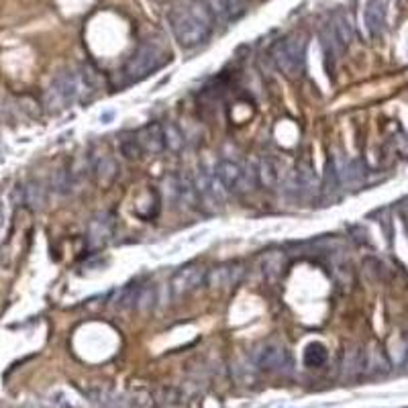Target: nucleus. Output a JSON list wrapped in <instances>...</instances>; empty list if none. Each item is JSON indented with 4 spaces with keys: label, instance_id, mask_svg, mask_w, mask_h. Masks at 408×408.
<instances>
[{
    "label": "nucleus",
    "instance_id": "f257e3e1",
    "mask_svg": "<svg viewBox=\"0 0 408 408\" xmlns=\"http://www.w3.org/2000/svg\"><path fill=\"white\" fill-rule=\"evenodd\" d=\"M96 90L98 80L92 69H64L47 86L43 102L49 113H60L73 102H86Z\"/></svg>",
    "mask_w": 408,
    "mask_h": 408
},
{
    "label": "nucleus",
    "instance_id": "f03ea898",
    "mask_svg": "<svg viewBox=\"0 0 408 408\" xmlns=\"http://www.w3.org/2000/svg\"><path fill=\"white\" fill-rule=\"evenodd\" d=\"M172 31L182 47H199L208 41L214 29V14L206 0H188L170 14Z\"/></svg>",
    "mask_w": 408,
    "mask_h": 408
},
{
    "label": "nucleus",
    "instance_id": "7ed1b4c3",
    "mask_svg": "<svg viewBox=\"0 0 408 408\" xmlns=\"http://www.w3.org/2000/svg\"><path fill=\"white\" fill-rule=\"evenodd\" d=\"M306 49H308V37L302 31H294L282 39H277L270 49L272 62L288 78H296L302 73L306 64Z\"/></svg>",
    "mask_w": 408,
    "mask_h": 408
},
{
    "label": "nucleus",
    "instance_id": "20e7f679",
    "mask_svg": "<svg viewBox=\"0 0 408 408\" xmlns=\"http://www.w3.org/2000/svg\"><path fill=\"white\" fill-rule=\"evenodd\" d=\"M212 174L225 188V192H249L258 178L256 163H241L229 157L218 159Z\"/></svg>",
    "mask_w": 408,
    "mask_h": 408
},
{
    "label": "nucleus",
    "instance_id": "39448f33",
    "mask_svg": "<svg viewBox=\"0 0 408 408\" xmlns=\"http://www.w3.org/2000/svg\"><path fill=\"white\" fill-rule=\"evenodd\" d=\"M168 64V54L157 43H143L123 68V82L133 84Z\"/></svg>",
    "mask_w": 408,
    "mask_h": 408
},
{
    "label": "nucleus",
    "instance_id": "423d86ee",
    "mask_svg": "<svg viewBox=\"0 0 408 408\" xmlns=\"http://www.w3.org/2000/svg\"><path fill=\"white\" fill-rule=\"evenodd\" d=\"M249 359L253 361V365L260 370V372H273V374H280V372H288L292 370V355L290 351L277 343V341H262L258 343L251 353H249Z\"/></svg>",
    "mask_w": 408,
    "mask_h": 408
},
{
    "label": "nucleus",
    "instance_id": "0eeeda50",
    "mask_svg": "<svg viewBox=\"0 0 408 408\" xmlns=\"http://www.w3.org/2000/svg\"><path fill=\"white\" fill-rule=\"evenodd\" d=\"M192 182H194V190H196L199 204H203L208 212H216V210L223 208V203H225V188L218 184V180L214 178L212 172L201 170V172L192 178Z\"/></svg>",
    "mask_w": 408,
    "mask_h": 408
},
{
    "label": "nucleus",
    "instance_id": "6e6552de",
    "mask_svg": "<svg viewBox=\"0 0 408 408\" xmlns=\"http://www.w3.org/2000/svg\"><path fill=\"white\" fill-rule=\"evenodd\" d=\"M204 280H206V270L199 264H188V266L180 268L170 280L172 296L174 298H184V296L192 294L194 290H199L203 286Z\"/></svg>",
    "mask_w": 408,
    "mask_h": 408
},
{
    "label": "nucleus",
    "instance_id": "1a4fd4ad",
    "mask_svg": "<svg viewBox=\"0 0 408 408\" xmlns=\"http://www.w3.org/2000/svg\"><path fill=\"white\" fill-rule=\"evenodd\" d=\"M245 277V268L239 262H227L206 272L204 284L212 290H229L235 288Z\"/></svg>",
    "mask_w": 408,
    "mask_h": 408
},
{
    "label": "nucleus",
    "instance_id": "9d476101",
    "mask_svg": "<svg viewBox=\"0 0 408 408\" xmlns=\"http://www.w3.org/2000/svg\"><path fill=\"white\" fill-rule=\"evenodd\" d=\"M113 235H115V220L109 212H98L90 218L86 239H88V245L92 249L104 247L113 239Z\"/></svg>",
    "mask_w": 408,
    "mask_h": 408
},
{
    "label": "nucleus",
    "instance_id": "9b49d317",
    "mask_svg": "<svg viewBox=\"0 0 408 408\" xmlns=\"http://www.w3.org/2000/svg\"><path fill=\"white\" fill-rule=\"evenodd\" d=\"M135 139L143 155H157L166 149L163 125H159V123H149V125L141 127L135 133Z\"/></svg>",
    "mask_w": 408,
    "mask_h": 408
},
{
    "label": "nucleus",
    "instance_id": "f8f14e48",
    "mask_svg": "<svg viewBox=\"0 0 408 408\" xmlns=\"http://www.w3.org/2000/svg\"><path fill=\"white\" fill-rule=\"evenodd\" d=\"M260 266H262V272L266 275V280L270 284H275L284 277L286 268H288V256L284 251H268L262 256L260 260Z\"/></svg>",
    "mask_w": 408,
    "mask_h": 408
},
{
    "label": "nucleus",
    "instance_id": "ddd939ff",
    "mask_svg": "<svg viewBox=\"0 0 408 408\" xmlns=\"http://www.w3.org/2000/svg\"><path fill=\"white\" fill-rule=\"evenodd\" d=\"M388 0H370L365 8V27L370 35H380L386 25Z\"/></svg>",
    "mask_w": 408,
    "mask_h": 408
},
{
    "label": "nucleus",
    "instance_id": "4468645a",
    "mask_svg": "<svg viewBox=\"0 0 408 408\" xmlns=\"http://www.w3.org/2000/svg\"><path fill=\"white\" fill-rule=\"evenodd\" d=\"M329 39L331 41H327V45H339L341 49L343 47H347L351 41H353V27H351V23H349V19L345 16V14H335L333 16V21H331V25H329Z\"/></svg>",
    "mask_w": 408,
    "mask_h": 408
},
{
    "label": "nucleus",
    "instance_id": "2eb2a0df",
    "mask_svg": "<svg viewBox=\"0 0 408 408\" xmlns=\"http://www.w3.org/2000/svg\"><path fill=\"white\" fill-rule=\"evenodd\" d=\"M92 172H94V178L100 186H111L119 174V166L117 161L111 157V155H100L94 159V166H92Z\"/></svg>",
    "mask_w": 408,
    "mask_h": 408
},
{
    "label": "nucleus",
    "instance_id": "dca6fc26",
    "mask_svg": "<svg viewBox=\"0 0 408 408\" xmlns=\"http://www.w3.org/2000/svg\"><path fill=\"white\" fill-rule=\"evenodd\" d=\"M21 192H23V204H27L31 210H41L47 203V190L41 180H35V178L29 180L21 188Z\"/></svg>",
    "mask_w": 408,
    "mask_h": 408
},
{
    "label": "nucleus",
    "instance_id": "f3484780",
    "mask_svg": "<svg viewBox=\"0 0 408 408\" xmlns=\"http://www.w3.org/2000/svg\"><path fill=\"white\" fill-rule=\"evenodd\" d=\"M256 170H258V180H260L262 186L275 188L280 184V176L282 174H280V168H277V163L273 161L272 157H268V155L260 157L258 163H256Z\"/></svg>",
    "mask_w": 408,
    "mask_h": 408
},
{
    "label": "nucleus",
    "instance_id": "a211bd4d",
    "mask_svg": "<svg viewBox=\"0 0 408 408\" xmlns=\"http://www.w3.org/2000/svg\"><path fill=\"white\" fill-rule=\"evenodd\" d=\"M302 361H304V365L310 367V370L323 367V365L329 361V351H327V347H325L323 343L310 341V343L304 347V351H302Z\"/></svg>",
    "mask_w": 408,
    "mask_h": 408
},
{
    "label": "nucleus",
    "instance_id": "6ab92c4d",
    "mask_svg": "<svg viewBox=\"0 0 408 408\" xmlns=\"http://www.w3.org/2000/svg\"><path fill=\"white\" fill-rule=\"evenodd\" d=\"M153 405L155 407H182L186 405V396L182 394L180 388H172V386H161L153 392Z\"/></svg>",
    "mask_w": 408,
    "mask_h": 408
},
{
    "label": "nucleus",
    "instance_id": "aec40b11",
    "mask_svg": "<svg viewBox=\"0 0 408 408\" xmlns=\"http://www.w3.org/2000/svg\"><path fill=\"white\" fill-rule=\"evenodd\" d=\"M86 396L90 398V403L102 408H125V400L109 388H90L86 390Z\"/></svg>",
    "mask_w": 408,
    "mask_h": 408
},
{
    "label": "nucleus",
    "instance_id": "412c9836",
    "mask_svg": "<svg viewBox=\"0 0 408 408\" xmlns=\"http://www.w3.org/2000/svg\"><path fill=\"white\" fill-rule=\"evenodd\" d=\"M258 372H260V370L253 365L251 359H241V361H237V363L233 365V378H235L237 384H243V386L256 384Z\"/></svg>",
    "mask_w": 408,
    "mask_h": 408
},
{
    "label": "nucleus",
    "instance_id": "4be33fe9",
    "mask_svg": "<svg viewBox=\"0 0 408 408\" xmlns=\"http://www.w3.org/2000/svg\"><path fill=\"white\" fill-rule=\"evenodd\" d=\"M163 139H166V149H170V151H180L186 143L180 127L174 123L163 125Z\"/></svg>",
    "mask_w": 408,
    "mask_h": 408
},
{
    "label": "nucleus",
    "instance_id": "5701e85b",
    "mask_svg": "<svg viewBox=\"0 0 408 408\" xmlns=\"http://www.w3.org/2000/svg\"><path fill=\"white\" fill-rule=\"evenodd\" d=\"M155 302H157V292H155V288H153V286H145V288L141 286V290H139V294H137V310L149 313V310L155 306Z\"/></svg>",
    "mask_w": 408,
    "mask_h": 408
},
{
    "label": "nucleus",
    "instance_id": "b1692460",
    "mask_svg": "<svg viewBox=\"0 0 408 408\" xmlns=\"http://www.w3.org/2000/svg\"><path fill=\"white\" fill-rule=\"evenodd\" d=\"M52 186L58 194H69L71 188H73V176L69 174L66 168L62 170H56L54 178H52Z\"/></svg>",
    "mask_w": 408,
    "mask_h": 408
},
{
    "label": "nucleus",
    "instance_id": "393cba45",
    "mask_svg": "<svg viewBox=\"0 0 408 408\" xmlns=\"http://www.w3.org/2000/svg\"><path fill=\"white\" fill-rule=\"evenodd\" d=\"M121 153L127 157V159H139V157H143V151H141V147H139V143H137L135 135L131 137H123L121 139Z\"/></svg>",
    "mask_w": 408,
    "mask_h": 408
},
{
    "label": "nucleus",
    "instance_id": "a878e982",
    "mask_svg": "<svg viewBox=\"0 0 408 408\" xmlns=\"http://www.w3.org/2000/svg\"><path fill=\"white\" fill-rule=\"evenodd\" d=\"M139 290H141V286L129 284V286L123 290L121 298L117 300V302H119V308H123V310H129V308H133V306H135V302H137V294H139Z\"/></svg>",
    "mask_w": 408,
    "mask_h": 408
},
{
    "label": "nucleus",
    "instance_id": "bb28decb",
    "mask_svg": "<svg viewBox=\"0 0 408 408\" xmlns=\"http://www.w3.org/2000/svg\"><path fill=\"white\" fill-rule=\"evenodd\" d=\"M4 227H6V206L0 201V237L4 233Z\"/></svg>",
    "mask_w": 408,
    "mask_h": 408
}]
</instances>
